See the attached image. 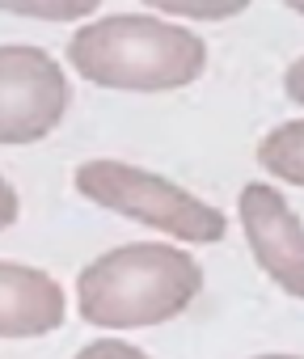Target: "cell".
Here are the masks:
<instances>
[{"label":"cell","mask_w":304,"mask_h":359,"mask_svg":"<svg viewBox=\"0 0 304 359\" xmlns=\"http://www.w3.org/2000/svg\"><path fill=\"white\" fill-rule=\"evenodd\" d=\"M237 216L254 262L287 296L304 300V224L287 208V199L266 182H249L237 199Z\"/></svg>","instance_id":"cell-5"},{"label":"cell","mask_w":304,"mask_h":359,"mask_svg":"<svg viewBox=\"0 0 304 359\" xmlns=\"http://www.w3.org/2000/svg\"><path fill=\"white\" fill-rule=\"evenodd\" d=\"M68 110V76L43 47H0V144H39Z\"/></svg>","instance_id":"cell-4"},{"label":"cell","mask_w":304,"mask_h":359,"mask_svg":"<svg viewBox=\"0 0 304 359\" xmlns=\"http://www.w3.org/2000/svg\"><path fill=\"white\" fill-rule=\"evenodd\" d=\"M72 182L89 203L118 212L135 224H148L165 237H178V241L212 245L228 229L220 208L203 203L199 195L182 191L178 182H170L161 173H148V169H135L123 161H85Z\"/></svg>","instance_id":"cell-3"},{"label":"cell","mask_w":304,"mask_h":359,"mask_svg":"<svg viewBox=\"0 0 304 359\" xmlns=\"http://www.w3.org/2000/svg\"><path fill=\"white\" fill-rule=\"evenodd\" d=\"M203 287V266L165 241L106 250L76 279L81 321L97 330H144L174 321Z\"/></svg>","instance_id":"cell-1"},{"label":"cell","mask_w":304,"mask_h":359,"mask_svg":"<svg viewBox=\"0 0 304 359\" xmlns=\"http://www.w3.org/2000/svg\"><path fill=\"white\" fill-rule=\"evenodd\" d=\"M152 13H170L186 22H224L249 9V0H144Z\"/></svg>","instance_id":"cell-9"},{"label":"cell","mask_w":304,"mask_h":359,"mask_svg":"<svg viewBox=\"0 0 304 359\" xmlns=\"http://www.w3.org/2000/svg\"><path fill=\"white\" fill-rule=\"evenodd\" d=\"M258 165L275 177L291 187H304V118H291V123H279L262 148H258Z\"/></svg>","instance_id":"cell-7"},{"label":"cell","mask_w":304,"mask_h":359,"mask_svg":"<svg viewBox=\"0 0 304 359\" xmlns=\"http://www.w3.org/2000/svg\"><path fill=\"white\" fill-rule=\"evenodd\" d=\"M68 64L102 89L165 93L203 76L207 47L186 26L152 13H114L68 39Z\"/></svg>","instance_id":"cell-2"},{"label":"cell","mask_w":304,"mask_h":359,"mask_svg":"<svg viewBox=\"0 0 304 359\" xmlns=\"http://www.w3.org/2000/svg\"><path fill=\"white\" fill-rule=\"evenodd\" d=\"M283 5H287L291 13H300V18H304V0H283Z\"/></svg>","instance_id":"cell-13"},{"label":"cell","mask_w":304,"mask_h":359,"mask_svg":"<svg viewBox=\"0 0 304 359\" xmlns=\"http://www.w3.org/2000/svg\"><path fill=\"white\" fill-rule=\"evenodd\" d=\"M102 0H0V13H18L34 22H81L97 13Z\"/></svg>","instance_id":"cell-8"},{"label":"cell","mask_w":304,"mask_h":359,"mask_svg":"<svg viewBox=\"0 0 304 359\" xmlns=\"http://www.w3.org/2000/svg\"><path fill=\"white\" fill-rule=\"evenodd\" d=\"M18 212H22V203H18V191L5 182V173H0V233H5L9 224H18Z\"/></svg>","instance_id":"cell-11"},{"label":"cell","mask_w":304,"mask_h":359,"mask_svg":"<svg viewBox=\"0 0 304 359\" xmlns=\"http://www.w3.org/2000/svg\"><path fill=\"white\" fill-rule=\"evenodd\" d=\"M283 93H287V102L304 106V55L287 68V76H283Z\"/></svg>","instance_id":"cell-12"},{"label":"cell","mask_w":304,"mask_h":359,"mask_svg":"<svg viewBox=\"0 0 304 359\" xmlns=\"http://www.w3.org/2000/svg\"><path fill=\"white\" fill-rule=\"evenodd\" d=\"M76 359H152V355H144L139 346H131V342H123V338H97V342H89Z\"/></svg>","instance_id":"cell-10"},{"label":"cell","mask_w":304,"mask_h":359,"mask_svg":"<svg viewBox=\"0 0 304 359\" xmlns=\"http://www.w3.org/2000/svg\"><path fill=\"white\" fill-rule=\"evenodd\" d=\"M64 287L47 271L0 258V338H43L64 325Z\"/></svg>","instance_id":"cell-6"}]
</instances>
